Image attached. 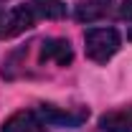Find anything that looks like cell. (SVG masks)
Masks as SVG:
<instances>
[{"label": "cell", "instance_id": "8fae6325", "mask_svg": "<svg viewBox=\"0 0 132 132\" xmlns=\"http://www.w3.org/2000/svg\"><path fill=\"white\" fill-rule=\"evenodd\" d=\"M127 38H130V41H132V28H130V31H127Z\"/></svg>", "mask_w": 132, "mask_h": 132}, {"label": "cell", "instance_id": "6da1fadb", "mask_svg": "<svg viewBox=\"0 0 132 132\" xmlns=\"http://www.w3.org/2000/svg\"><path fill=\"white\" fill-rule=\"evenodd\" d=\"M119 46H122V36L112 26L109 28L102 26V28H86L84 31V53L94 64H107L119 51Z\"/></svg>", "mask_w": 132, "mask_h": 132}, {"label": "cell", "instance_id": "30bf717a", "mask_svg": "<svg viewBox=\"0 0 132 132\" xmlns=\"http://www.w3.org/2000/svg\"><path fill=\"white\" fill-rule=\"evenodd\" d=\"M5 18H8V10L0 8V38H5Z\"/></svg>", "mask_w": 132, "mask_h": 132}, {"label": "cell", "instance_id": "7a4b0ae2", "mask_svg": "<svg viewBox=\"0 0 132 132\" xmlns=\"http://www.w3.org/2000/svg\"><path fill=\"white\" fill-rule=\"evenodd\" d=\"M36 112L46 125H51V127H69V130L81 127L86 122V117H89V109H76L74 112V109H61L56 104H41Z\"/></svg>", "mask_w": 132, "mask_h": 132}, {"label": "cell", "instance_id": "277c9868", "mask_svg": "<svg viewBox=\"0 0 132 132\" xmlns=\"http://www.w3.org/2000/svg\"><path fill=\"white\" fill-rule=\"evenodd\" d=\"M0 132H48V130H46V122L38 117V112L18 109L3 122Z\"/></svg>", "mask_w": 132, "mask_h": 132}, {"label": "cell", "instance_id": "3957f363", "mask_svg": "<svg viewBox=\"0 0 132 132\" xmlns=\"http://www.w3.org/2000/svg\"><path fill=\"white\" fill-rule=\"evenodd\" d=\"M36 13H33L31 5H26V3H20V5H13L10 10H8V18H5V38H15L20 33L31 31L33 26H36Z\"/></svg>", "mask_w": 132, "mask_h": 132}, {"label": "cell", "instance_id": "8992f818", "mask_svg": "<svg viewBox=\"0 0 132 132\" xmlns=\"http://www.w3.org/2000/svg\"><path fill=\"white\" fill-rule=\"evenodd\" d=\"M114 0H79L74 5V18L79 23H94L109 15Z\"/></svg>", "mask_w": 132, "mask_h": 132}, {"label": "cell", "instance_id": "5b68a950", "mask_svg": "<svg viewBox=\"0 0 132 132\" xmlns=\"http://www.w3.org/2000/svg\"><path fill=\"white\" fill-rule=\"evenodd\" d=\"M41 61H53L56 66H71L74 48L66 38H46L41 43Z\"/></svg>", "mask_w": 132, "mask_h": 132}, {"label": "cell", "instance_id": "9c48e42d", "mask_svg": "<svg viewBox=\"0 0 132 132\" xmlns=\"http://www.w3.org/2000/svg\"><path fill=\"white\" fill-rule=\"evenodd\" d=\"M119 18H122V20H132V0H122V5H119Z\"/></svg>", "mask_w": 132, "mask_h": 132}, {"label": "cell", "instance_id": "52a82bcc", "mask_svg": "<svg viewBox=\"0 0 132 132\" xmlns=\"http://www.w3.org/2000/svg\"><path fill=\"white\" fill-rule=\"evenodd\" d=\"M99 130L102 132H132V104L104 112L99 117Z\"/></svg>", "mask_w": 132, "mask_h": 132}, {"label": "cell", "instance_id": "ba28073f", "mask_svg": "<svg viewBox=\"0 0 132 132\" xmlns=\"http://www.w3.org/2000/svg\"><path fill=\"white\" fill-rule=\"evenodd\" d=\"M28 5L33 8L36 18H46V20H61L69 13L64 0H28Z\"/></svg>", "mask_w": 132, "mask_h": 132}]
</instances>
